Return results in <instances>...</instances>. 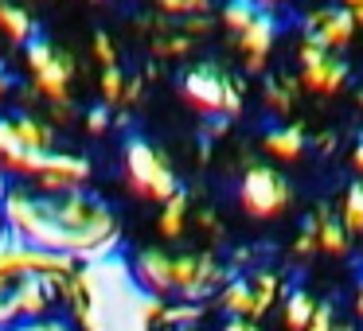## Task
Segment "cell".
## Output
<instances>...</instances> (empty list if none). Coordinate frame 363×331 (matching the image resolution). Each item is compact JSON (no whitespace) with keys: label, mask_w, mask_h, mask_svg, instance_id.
<instances>
[{"label":"cell","mask_w":363,"mask_h":331,"mask_svg":"<svg viewBox=\"0 0 363 331\" xmlns=\"http://www.w3.org/2000/svg\"><path fill=\"white\" fill-rule=\"evenodd\" d=\"M4 230L32 245L55 250L71 261L94 265L113 257L121 230L106 199L90 191H63V195H40L32 187H9L0 199Z\"/></svg>","instance_id":"1"},{"label":"cell","mask_w":363,"mask_h":331,"mask_svg":"<svg viewBox=\"0 0 363 331\" xmlns=\"http://www.w3.org/2000/svg\"><path fill=\"white\" fill-rule=\"evenodd\" d=\"M67 277H12L0 281V331L24 320H43L51 308L63 304Z\"/></svg>","instance_id":"2"},{"label":"cell","mask_w":363,"mask_h":331,"mask_svg":"<svg viewBox=\"0 0 363 331\" xmlns=\"http://www.w3.org/2000/svg\"><path fill=\"white\" fill-rule=\"evenodd\" d=\"M180 98L196 113H203V117H227L230 121L242 110V94H238L235 79H230L227 71H219V66H211V63H199L184 74Z\"/></svg>","instance_id":"3"},{"label":"cell","mask_w":363,"mask_h":331,"mask_svg":"<svg viewBox=\"0 0 363 331\" xmlns=\"http://www.w3.org/2000/svg\"><path fill=\"white\" fill-rule=\"evenodd\" d=\"M125 175H129V187L141 199H152V203H164L180 191V180H176L172 164L164 160V152H157L145 137H129L125 141Z\"/></svg>","instance_id":"4"},{"label":"cell","mask_w":363,"mask_h":331,"mask_svg":"<svg viewBox=\"0 0 363 331\" xmlns=\"http://www.w3.org/2000/svg\"><path fill=\"white\" fill-rule=\"evenodd\" d=\"M24 59H28V74H32L35 90H40L48 102L67 105V98H71V79H74L71 55L59 51L51 40L35 35V40L24 43Z\"/></svg>","instance_id":"5"},{"label":"cell","mask_w":363,"mask_h":331,"mask_svg":"<svg viewBox=\"0 0 363 331\" xmlns=\"http://www.w3.org/2000/svg\"><path fill=\"white\" fill-rule=\"evenodd\" d=\"M293 187L289 180H281V172H274L269 164L246 168L242 183H238V207L250 219H277L281 211H289Z\"/></svg>","instance_id":"6"},{"label":"cell","mask_w":363,"mask_h":331,"mask_svg":"<svg viewBox=\"0 0 363 331\" xmlns=\"http://www.w3.org/2000/svg\"><path fill=\"white\" fill-rule=\"evenodd\" d=\"M297 63H301V86L313 90L320 98H332L347 86V63L336 51L320 47L313 35H305L297 47Z\"/></svg>","instance_id":"7"},{"label":"cell","mask_w":363,"mask_h":331,"mask_svg":"<svg viewBox=\"0 0 363 331\" xmlns=\"http://www.w3.org/2000/svg\"><path fill=\"white\" fill-rule=\"evenodd\" d=\"M219 281H223V265L215 253H180V257H172V292H180L191 304L219 292Z\"/></svg>","instance_id":"8"},{"label":"cell","mask_w":363,"mask_h":331,"mask_svg":"<svg viewBox=\"0 0 363 331\" xmlns=\"http://www.w3.org/2000/svg\"><path fill=\"white\" fill-rule=\"evenodd\" d=\"M90 180V164L74 152H48V164L35 175V191L40 195H63V191H79Z\"/></svg>","instance_id":"9"},{"label":"cell","mask_w":363,"mask_h":331,"mask_svg":"<svg viewBox=\"0 0 363 331\" xmlns=\"http://www.w3.org/2000/svg\"><path fill=\"white\" fill-rule=\"evenodd\" d=\"M320 47L328 51H344L347 43L355 40V20L344 4H320V8L308 12V32Z\"/></svg>","instance_id":"10"},{"label":"cell","mask_w":363,"mask_h":331,"mask_svg":"<svg viewBox=\"0 0 363 331\" xmlns=\"http://www.w3.org/2000/svg\"><path fill=\"white\" fill-rule=\"evenodd\" d=\"M55 152V149H51ZM48 164V152H32L12 137L9 117H0V175H24V180H35Z\"/></svg>","instance_id":"11"},{"label":"cell","mask_w":363,"mask_h":331,"mask_svg":"<svg viewBox=\"0 0 363 331\" xmlns=\"http://www.w3.org/2000/svg\"><path fill=\"white\" fill-rule=\"evenodd\" d=\"M133 281L145 296H164L172 292V253L164 250H141L133 257Z\"/></svg>","instance_id":"12"},{"label":"cell","mask_w":363,"mask_h":331,"mask_svg":"<svg viewBox=\"0 0 363 331\" xmlns=\"http://www.w3.org/2000/svg\"><path fill=\"white\" fill-rule=\"evenodd\" d=\"M274 40H277V24L269 12H258V16L250 20V28H242L238 32V51H242L246 59V71H262L269 59V51H274Z\"/></svg>","instance_id":"13"},{"label":"cell","mask_w":363,"mask_h":331,"mask_svg":"<svg viewBox=\"0 0 363 331\" xmlns=\"http://www.w3.org/2000/svg\"><path fill=\"white\" fill-rule=\"evenodd\" d=\"M262 144H266L269 156H277V160H285V164H293V160L305 156L308 137H305V129H297V125H274V129H266Z\"/></svg>","instance_id":"14"},{"label":"cell","mask_w":363,"mask_h":331,"mask_svg":"<svg viewBox=\"0 0 363 331\" xmlns=\"http://www.w3.org/2000/svg\"><path fill=\"white\" fill-rule=\"evenodd\" d=\"M9 125H12V137H16L24 149H32V152L55 149V129H51L48 121L32 117V113H16V117H9Z\"/></svg>","instance_id":"15"},{"label":"cell","mask_w":363,"mask_h":331,"mask_svg":"<svg viewBox=\"0 0 363 331\" xmlns=\"http://www.w3.org/2000/svg\"><path fill=\"white\" fill-rule=\"evenodd\" d=\"M313 222H316V250L332 253V257H347L352 242H347V230H344V222H340V214H332L328 207H320Z\"/></svg>","instance_id":"16"},{"label":"cell","mask_w":363,"mask_h":331,"mask_svg":"<svg viewBox=\"0 0 363 331\" xmlns=\"http://www.w3.org/2000/svg\"><path fill=\"white\" fill-rule=\"evenodd\" d=\"M0 32L9 35L12 43H28V40H35V20L28 16L20 4L0 0Z\"/></svg>","instance_id":"17"},{"label":"cell","mask_w":363,"mask_h":331,"mask_svg":"<svg viewBox=\"0 0 363 331\" xmlns=\"http://www.w3.org/2000/svg\"><path fill=\"white\" fill-rule=\"evenodd\" d=\"M219 304L227 308L230 315H242V320H250L254 315V296H250V277H235V281H227L219 289Z\"/></svg>","instance_id":"18"},{"label":"cell","mask_w":363,"mask_h":331,"mask_svg":"<svg viewBox=\"0 0 363 331\" xmlns=\"http://www.w3.org/2000/svg\"><path fill=\"white\" fill-rule=\"evenodd\" d=\"M184 222H188V191H176L172 199L160 203V234L164 238H180L184 234Z\"/></svg>","instance_id":"19"},{"label":"cell","mask_w":363,"mask_h":331,"mask_svg":"<svg viewBox=\"0 0 363 331\" xmlns=\"http://www.w3.org/2000/svg\"><path fill=\"white\" fill-rule=\"evenodd\" d=\"M293 102H297V82L285 79V74H269L266 79V105L277 113V117H285V113L293 110Z\"/></svg>","instance_id":"20"},{"label":"cell","mask_w":363,"mask_h":331,"mask_svg":"<svg viewBox=\"0 0 363 331\" xmlns=\"http://www.w3.org/2000/svg\"><path fill=\"white\" fill-rule=\"evenodd\" d=\"M313 308H316V300L308 296L305 289H293L289 296H285V327H289V331H305L308 320H313Z\"/></svg>","instance_id":"21"},{"label":"cell","mask_w":363,"mask_h":331,"mask_svg":"<svg viewBox=\"0 0 363 331\" xmlns=\"http://www.w3.org/2000/svg\"><path fill=\"white\" fill-rule=\"evenodd\" d=\"M250 296H254V315L250 320L258 323V315H266L269 304L277 300V277L274 273H250Z\"/></svg>","instance_id":"22"},{"label":"cell","mask_w":363,"mask_h":331,"mask_svg":"<svg viewBox=\"0 0 363 331\" xmlns=\"http://www.w3.org/2000/svg\"><path fill=\"white\" fill-rule=\"evenodd\" d=\"M258 12H266V8H258V0H227V4H223V24L238 35L242 28H250V20L258 16Z\"/></svg>","instance_id":"23"},{"label":"cell","mask_w":363,"mask_h":331,"mask_svg":"<svg viewBox=\"0 0 363 331\" xmlns=\"http://www.w3.org/2000/svg\"><path fill=\"white\" fill-rule=\"evenodd\" d=\"M340 222H344L347 234L363 230V183H352L344 195V207H340Z\"/></svg>","instance_id":"24"},{"label":"cell","mask_w":363,"mask_h":331,"mask_svg":"<svg viewBox=\"0 0 363 331\" xmlns=\"http://www.w3.org/2000/svg\"><path fill=\"white\" fill-rule=\"evenodd\" d=\"M188 51H191V40L180 35L176 28H160L157 40H152V55L160 59H176V55H188Z\"/></svg>","instance_id":"25"},{"label":"cell","mask_w":363,"mask_h":331,"mask_svg":"<svg viewBox=\"0 0 363 331\" xmlns=\"http://www.w3.org/2000/svg\"><path fill=\"white\" fill-rule=\"evenodd\" d=\"M157 12L172 20H188V16H211V0H152Z\"/></svg>","instance_id":"26"},{"label":"cell","mask_w":363,"mask_h":331,"mask_svg":"<svg viewBox=\"0 0 363 331\" xmlns=\"http://www.w3.org/2000/svg\"><path fill=\"white\" fill-rule=\"evenodd\" d=\"M199 315H203V308H199V304H191V300H180V304H172V308H160L157 320L164 323V327H191Z\"/></svg>","instance_id":"27"},{"label":"cell","mask_w":363,"mask_h":331,"mask_svg":"<svg viewBox=\"0 0 363 331\" xmlns=\"http://www.w3.org/2000/svg\"><path fill=\"white\" fill-rule=\"evenodd\" d=\"M98 90H102V102H106V105L125 102V74H121L118 66H106V71H102V82H98Z\"/></svg>","instance_id":"28"},{"label":"cell","mask_w":363,"mask_h":331,"mask_svg":"<svg viewBox=\"0 0 363 331\" xmlns=\"http://www.w3.org/2000/svg\"><path fill=\"white\" fill-rule=\"evenodd\" d=\"M4 331H74V323L59 320V315H43V320H24V323H12Z\"/></svg>","instance_id":"29"},{"label":"cell","mask_w":363,"mask_h":331,"mask_svg":"<svg viewBox=\"0 0 363 331\" xmlns=\"http://www.w3.org/2000/svg\"><path fill=\"white\" fill-rule=\"evenodd\" d=\"M90 47H94V59L102 63V71L106 66H118V47H113V40L106 32H94V43H90Z\"/></svg>","instance_id":"30"},{"label":"cell","mask_w":363,"mask_h":331,"mask_svg":"<svg viewBox=\"0 0 363 331\" xmlns=\"http://www.w3.org/2000/svg\"><path fill=\"white\" fill-rule=\"evenodd\" d=\"M293 253L297 257H308V253H316V222L308 219L305 226L297 230V242H293Z\"/></svg>","instance_id":"31"},{"label":"cell","mask_w":363,"mask_h":331,"mask_svg":"<svg viewBox=\"0 0 363 331\" xmlns=\"http://www.w3.org/2000/svg\"><path fill=\"white\" fill-rule=\"evenodd\" d=\"M336 327V308L332 304H316L313 308V320H308L305 331H332Z\"/></svg>","instance_id":"32"},{"label":"cell","mask_w":363,"mask_h":331,"mask_svg":"<svg viewBox=\"0 0 363 331\" xmlns=\"http://www.w3.org/2000/svg\"><path fill=\"white\" fill-rule=\"evenodd\" d=\"M176 32L188 35V40H199V35L211 32V16H188V20H180V24H176Z\"/></svg>","instance_id":"33"},{"label":"cell","mask_w":363,"mask_h":331,"mask_svg":"<svg viewBox=\"0 0 363 331\" xmlns=\"http://www.w3.org/2000/svg\"><path fill=\"white\" fill-rule=\"evenodd\" d=\"M86 129L94 137H102L106 129H110V105H94V110L86 113Z\"/></svg>","instance_id":"34"},{"label":"cell","mask_w":363,"mask_h":331,"mask_svg":"<svg viewBox=\"0 0 363 331\" xmlns=\"http://www.w3.org/2000/svg\"><path fill=\"white\" fill-rule=\"evenodd\" d=\"M223 331H262L254 320H242V315H230L227 323H223Z\"/></svg>","instance_id":"35"},{"label":"cell","mask_w":363,"mask_h":331,"mask_svg":"<svg viewBox=\"0 0 363 331\" xmlns=\"http://www.w3.org/2000/svg\"><path fill=\"white\" fill-rule=\"evenodd\" d=\"M347 12H352V20H355V28H363V0H340Z\"/></svg>","instance_id":"36"},{"label":"cell","mask_w":363,"mask_h":331,"mask_svg":"<svg viewBox=\"0 0 363 331\" xmlns=\"http://www.w3.org/2000/svg\"><path fill=\"white\" fill-rule=\"evenodd\" d=\"M352 164H355V172H363V133H359V141H355V149H352Z\"/></svg>","instance_id":"37"},{"label":"cell","mask_w":363,"mask_h":331,"mask_svg":"<svg viewBox=\"0 0 363 331\" xmlns=\"http://www.w3.org/2000/svg\"><path fill=\"white\" fill-rule=\"evenodd\" d=\"M9 90H12V79H9V71L0 66V98H9Z\"/></svg>","instance_id":"38"},{"label":"cell","mask_w":363,"mask_h":331,"mask_svg":"<svg viewBox=\"0 0 363 331\" xmlns=\"http://www.w3.org/2000/svg\"><path fill=\"white\" fill-rule=\"evenodd\" d=\"M355 312L363 315V281H359V292H355Z\"/></svg>","instance_id":"39"},{"label":"cell","mask_w":363,"mask_h":331,"mask_svg":"<svg viewBox=\"0 0 363 331\" xmlns=\"http://www.w3.org/2000/svg\"><path fill=\"white\" fill-rule=\"evenodd\" d=\"M4 191H9V187H4V183H0V199H4ZM0 230H4V214H0Z\"/></svg>","instance_id":"40"},{"label":"cell","mask_w":363,"mask_h":331,"mask_svg":"<svg viewBox=\"0 0 363 331\" xmlns=\"http://www.w3.org/2000/svg\"><path fill=\"white\" fill-rule=\"evenodd\" d=\"M269 4H277V0H258V8H269Z\"/></svg>","instance_id":"41"},{"label":"cell","mask_w":363,"mask_h":331,"mask_svg":"<svg viewBox=\"0 0 363 331\" xmlns=\"http://www.w3.org/2000/svg\"><path fill=\"white\" fill-rule=\"evenodd\" d=\"M359 105H363V90H359Z\"/></svg>","instance_id":"42"},{"label":"cell","mask_w":363,"mask_h":331,"mask_svg":"<svg viewBox=\"0 0 363 331\" xmlns=\"http://www.w3.org/2000/svg\"><path fill=\"white\" fill-rule=\"evenodd\" d=\"M172 331H188V327H172Z\"/></svg>","instance_id":"43"}]
</instances>
